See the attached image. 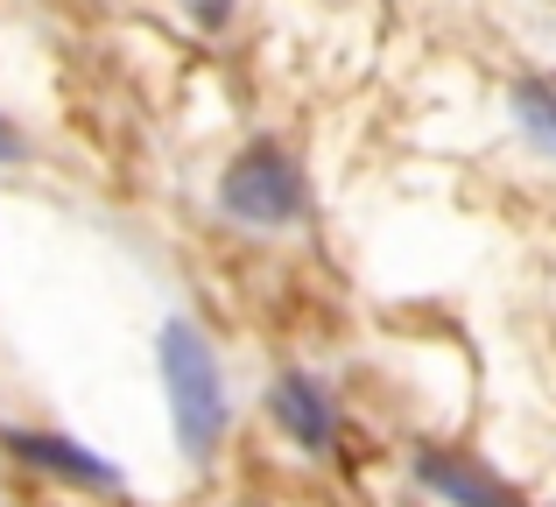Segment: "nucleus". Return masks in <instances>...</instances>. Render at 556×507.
<instances>
[{"mask_svg": "<svg viewBox=\"0 0 556 507\" xmlns=\"http://www.w3.org/2000/svg\"><path fill=\"white\" fill-rule=\"evenodd\" d=\"M155 367H163V395H169V423H177L184 458H212L218 438H226V373H218V353L190 317H169L155 331Z\"/></svg>", "mask_w": 556, "mask_h": 507, "instance_id": "obj_1", "label": "nucleus"}, {"mask_svg": "<svg viewBox=\"0 0 556 507\" xmlns=\"http://www.w3.org/2000/svg\"><path fill=\"white\" fill-rule=\"evenodd\" d=\"M218 205L240 226H289L303 212V169L282 141H254L232 155V169L218 177Z\"/></svg>", "mask_w": 556, "mask_h": 507, "instance_id": "obj_2", "label": "nucleus"}, {"mask_svg": "<svg viewBox=\"0 0 556 507\" xmlns=\"http://www.w3.org/2000/svg\"><path fill=\"white\" fill-rule=\"evenodd\" d=\"M416 480L451 507H529L521 486H507L493 466H479L472 452H451V444H422L416 452Z\"/></svg>", "mask_w": 556, "mask_h": 507, "instance_id": "obj_3", "label": "nucleus"}, {"mask_svg": "<svg viewBox=\"0 0 556 507\" xmlns=\"http://www.w3.org/2000/svg\"><path fill=\"white\" fill-rule=\"evenodd\" d=\"M0 444H8L22 466L50 472V480H64V486H92V494H113V486H121L113 458H99L92 444L64 438V430H0Z\"/></svg>", "mask_w": 556, "mask_h": 507, "instance_id": "obj_4", "label": "nucleus"}, {"mask_svg": "<svg viewBox=\"0 0 556 507\" xmlns=\"http://www.w3.org/2000/svg\"><path fill=\"white\" fill-rule=\"evenodd\" d=\"M268 409L303 452H331V444H339V402H331V388L317 381V373H282V381L268 388Z\"/></svg>", "mask_w": 556, "mask_h": 507, "instance_id": "obj_5", "label": "nucleus"}, {"mask_svg": "<svg viewBox=\"0 0 556 507\" xmlns=\"http://www.w3.org/2000/svg\"><path fill=\"white\" fill-rule=\"evenodd\" d=\"M28 155V141H22V127L8 121V113H0V163H22Z\"/></svg>", "mask_w": 556, "mask_h": 507, "instance_id": "obj_6", "label": "nucleus"}, {"mask_svg": "<svg viewBox=\"0 0 556 507\" xmlns=\"http://www.w3.org/2000/svg\"><path fill=\"white\" fill-rule=\"evenodd\" d=\"M226 8H232V0H190V14H198V22H226Z\"/></svg>", "mask_w": 556, "mask_h": 507, "instance_id": "obj_7", "label": "nucleus"}]
</instances>
